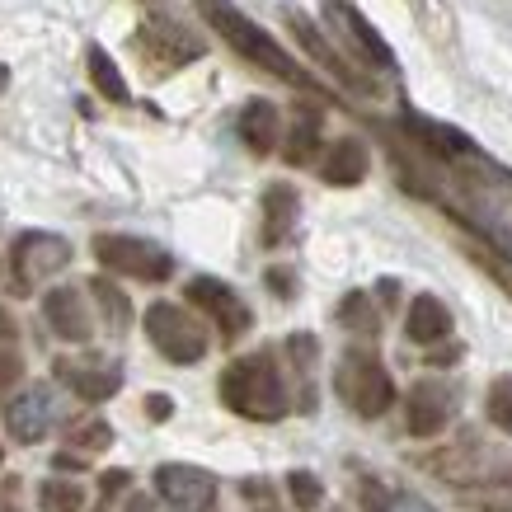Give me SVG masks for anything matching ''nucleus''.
I'll return each mask as SVG.
<instances>
[{
	"mask_svg": "<svg viewBox=\"0 0 512 512\" xmlns=\"http://www.w3.org/2000/svg\"><path fill=\"white\" fill-rule=\"evenodd\" d=\"M404 137L419 146L423 198H437L451 217H461L484 245H494L512 259V170L494 165L480 146L447 123H433L423 113H404Z\"/></svg>",
	"mask_w": 512,
	"mask_h": 512,
	"instance_id": "nucleus-1",
	"label": "nucleus"
},
{
	"mask_svg": "<svg viewBox=\"0 0 512 512\" xmlns=\"http://www.w3.org/2000/svg\"><path fill=\"white\" fill-rule=\"evenodd\" d=\"M198 5V15L212 24V29L231 43V52H240L249 66H259V71H268V76H278V80H287L292 90H301V94H325L320 90V80L306 71V66L296 62L292 52L273 38L268 29H259L254 19L245 15V10H235L231 0H193Z\"/></svg>",
	"mask_w": 512,
	"mask_h": 512,
	"instance_id": "nucleus-2",
	"label": "nucleus"
},
{
	"mask_svg": "<svg viewBox=\"0 0 512 512\" xmlns=\"http://www.w3.org/2000/svg\"><path fill=\"white\" fill-rule=\"evenodd\" d=\"M221 404L249 423H278L292 400H287V376H282L278 357L268 353H245L235 357L221 372Z\"/></svg>",
	"mask_w": 512,
	"mask_h": 512,
	"instance_id": "nucleus-3",
	"label": "nucleus"
},
{
	"mask_svg": "<svg viewBox=\"0 0 512 512\" xmlns=\"http://www.w3.org/2000/svg\"><path fill=\"white\" fill-rule=\"evenodd\" d=\"M334 390L357 419H381L395 404V376L386 372V362L372 348H348L343 353V362L334 367Z\"/></svg>",
	"mask_w": 512,
	"mask_h": 512,
	"instance_id": "nucleus-4",
	"label": "nucleus"
},
{
	"mask_svg": "<svg viewBox=\"0 0 512 512\" xmlns=\"http://www.w3.org/2000/svg\"><path fill=\"white\" fill-rule=\"evenodd\" d=\"M146 339L156 343V353L174 367H193L207 357V325L188 306H174V301H156L146 311Z\"/></svg>",
	"mask_w": 512,
	"mask_h": 512,
	"instance_id": "nucleus-5",
	"label": "nucleus"
},
{
	"mask_svg": "<svg viewBox=\"0 0 512 512\" xmlns=\"http://www.w3.org/2000/svg\"><path fill=\"white\" fill-rule=\"evenodd\" d=\"M94 259H99V268H109V273L132 282H170L174 273L170 249H160L156 240H141V235H118V231L94 235Z\"/></svg>",
	"mask_w": 512,
	"mask_h": 512,
	"instance_id": "nucleus-6",
	"label": "nucleus"
},
{
	"mask_svg": "<svg viewBox=\"0 0 512 512\" xmlns=\"http://www.w3.org/2000/svg\"><path fill=\"white\" fill-rule=\"evenodd\" d=\"M71 264V245L62 235H47V231H24L10 249V287L19 296H29L33 287L52 273H62Z\"/></svg>",
	"mask_w": 512,
	"mask_h": 512,
	"instance_id": "nucleus-7",
	"label": "nucleus"
},
{
	"mask_svg": "<svg viewBox=\"0 0 512 512\" xmlns=\"http://www.w3.org/2000/svg\"><path fill=\"white\" fill-rule=\"evenodd\" d=\"M184 301L193 306L198 315H207L212 325H217V334L226 343L235 339H245L249 325H254V311L245 306V296L235 292L231 282H221V278H193L184 287Z\"/></svg>",
	"mask_w": 512,
	"mask_h": 512,
	"instance_id": "nucleus-8",
	"label": "nucleus"
},
{
	"mask_svg": "<svg viewBox=\"0 0 512 512\" xmlns=\"http://www.w3.org/2000/svg\"><path fill=\"white\" fill-rule=\"evenodd\" d=\"M325 19L334 24V33L343 38V47H348L362 66H372V71H395V52H390V43L376 33V24L357 10L353 0H325Z\"/></svg>",
	"mask_w": 512,
	"mask_h": 512,
	"instance_id": "nucleus-9",
	"label": "nucleus"
},
{
	"mask_svg": "<svg viewBox=\"0 0 512 512\" xmlns=\"http://www.w3.org/2000/svg\"><path fill=\"white\" fill-rule=\"evenodd\" d=\"M52 376H57L71 395H80V400H90V404L113 400L118 386H123V367H118L113 357H104V353L57 357V362H52Z\"/></svg>",
	"mask_w": 512,
	"mask_h": 512,
	"instance_id": "nucleus-10",
	"label": "nucleus"
},
{
	"mask_svg": "<svg viewBox=\"0 0 512 512\" xmlns=\"http://www.w3.org/2000/svg\"><path fill=\"white\" fill-rule=\"evenodd\" d=\"M137 47L156 71H179V66H188V62H198L202 57L198 38L184 33L179 24H170V19H146V24L137 29Z\"/></svg>",
	"mask_w": 512,
	"mask_h": 512,
	"instance_id": "nucleus-11",
	"label": "nucleus"
},
{
	"mask_svg": "<svg viewBox=\"0 0 512 512\" xmlns=\"http://www.w3.org/2000/svg\"><path fill=\"white\" fill-rule=\"evenodd\" d=\"M287 24H292V33H296V43L306 47V57H311V62H320L329 71V76L339 80L343 90H357V94H376V85L367 76H362V66H353L348 62V57H343V52H334V47H329V38L320 29H315L311 19L301 15V10H292V15H287Z\"/></svg>",
	"mask_w": 512,
	"mask_h": 512,
	"instance_id": "nucleus-12",
	"label": "nucleus"
},
{
	"mask_svg": "<svg viewBox=\"0 0 512 512\" xmlns=\"http://www.w3.org/2000/svg\"><path fill=\"white\" fill-rule=\"evenodd\" d=\"M404 419L414 437H437L447 433V423L456 419V390L447 381H419L404 395Z\"/></svg>",
	"mask_w": 512,
	"mask_h": 512,
	"instance_id": "nucleus-13",
	"label": "nucleus"
},
{
	"mask_svg": "<svg viewBox=\"0 0 512 512\" xmlns=\"http://www.w3.org/2000/svg\"><path fill=\"white\" fill-rule=\"evenodd\" d=\"M428 466L451 484H512V470L503 466V456H494L489 447H456V451H437Z\"/></svg>",
	"mask_w": 512,
	"mask_h": 512,
	"instance_id": "nucleus-14",
	"label": "nucleus"
},
{
	"mask_svg": "<svg viewBox=\"0 0 512 512\" xmlns=\"http://www.w3.org/2000/svg\"><path fill=\"white\" fill-rule=\"evenodd\" d=\"M57 423V395L52 386H29L24 395L5 404V428L15 437L19 447H33V442H43V433Z\"/></svg>",
	"mask_w": 512,
	"mask_h": 512,
	"instance_id": "nucleus-15",
	"label": "nucleus"
},
{
	"mask_svg": "<svg viewBox=\"0 0 512 512\" xmlns=\"http://www.w3.org/2000/svg\"><path fill=\"white\" fill-rule=\"evenodd\" d=\"M156 494L179 512H212V503H217V480L198 466H160Z\"/></svg>",
	"mask_w": 512,
	"mask_h": 512,
	"instance_id": "nucleus-16",
	"label": "nucleus"
},
{
	"mask_svg": "<svg viewBox=\"0 0 512 512\" xmlns=\"http://www.w3.org/2000/svg\"><path fill=\"white\" fill-rule=\"evenodd\" d=\"M43 315H47V329L62 343L94 339V315H90V306H85L80 287H52V292L43 296Z\"/></svg>",
	"mask_w": 512,
	"mask_h": 512,
	"instance_id": "nucleus-17",
	"label": "nucleus"
},
{
	"mask_svg": "<svg viewBox=\"0 0 512 512\" xmlns=\"http://www.w3.org/2000/svg\"><path fill=\"white\" fill-rule=\"evenodd\" d=\"M451 329H456V320H451V306H447V301H437L433 292L414 296V306H409V315H404V334H409V343L433 348V343L451 339Z\"/></svg>",
	"mask_w": 512,
	"mask_h": 512,
	"instance_id": "nucleus-18",
	"label": "nucleus"
},
{
	"mask_svg": "<svg viewBox=\"0 0 512 512\" xmlns=\"http://www.w3.org/2000/svg\"><path fill=\"white\" fill-rule=\"evenodd\" d=\"M367 170H372V160H367V146L357 137H339L320 160V179L334 188H357L367 179Z\"/></svg>",
	"mask_w": 512,
	"mask_h": 512,
	"instance_id": "nucleus-19",
	"label": "nucleus"
},
{
	"mask_svg": "<svg viewBox=\"0 0 512 512\" xmlns=\"http://www.w3.org/2000/svg\"><path fill=\"white\" fill-rule=\"evenodd\" d=\"M235 132H240V141H245L254 156H273V151H278V141H282V118H278V109H273L268 99H249L245 109H240Z\"/></svg>",
	"mask_w": 512,
	"mask_h": 512,
	"instance_id": "nucleus-20",
	"label": "nucleus"
},
{
	"mask_svg": "<svg viewBox=\"0 0 512 512\" xmlns=\"http://www.w3.org/2000/svg\"><path fill=\"white\" fill-rule=\"evenodd\" d=\"M296 217H301L296 188L292 184H268L264 188V245L278 249L282 240L296 231Z\"/></svg>",
	"mask_w": 512,
	"mask_h": 512,
	"instance_id": "nucleus-21",
	"label": "nucleus"
},
{
	"mask_svg": "<svg viewBox=\"0 0 512 512\" xmlns=\"http://www.w3.org/2000/svg\"><path fill=\"white\" fill-rule=\"evenodd\" d=\"M320 132H325V118L301 104L292 127L282 132V160H287V165H311V160L320 156Z\"/></svg>",
	"mask_w": 512,
	"mask_h": 512,
	"instance_id": "nucleus-22",
	"label": "nucleus"
},
{
	"mask_svg": "<svg viewBox=\"0 0 512 512\" xmlns=\"http://www.w3.org/2000/svg\"><path fill=\"white\" fill-rule=\"evenodd\" d=\"M85 66H90L94 90L104 94L109 104H132V90H127L123 71H118V62H113V57H109V52H104L99 43H90V52H85Z\"/></svg>",
	"mask_w": 512,
	"mask_h": 512,
	"instance_id": "nucleus-23",
	"label": "nucleus"
},
{
	"mask_svg": "<svg viewBox=\"0 0 512 512\" xmlns=\"http://www.w3.org/2000/svg\"><path fill=\"white\" fill-rule=\"evenodd\" d=\"M90 292H94V301L104 306V320H109V329H113V334H123V329L132 325V301H127V296L118 292L109 278H94Z\"/></svg>",
	"mask_w": 512,
	"mask_h": 512,
	"instance_id": "nucleus-24",
	"label": "nucleus"
},
{
	"mask_svg": "<svg viewBox=\"0 0 512 512\" xmlns=\"http://www.w3.org/2000/svg\"><path fill=\"white\" fill-rule=\"evenodd\" d=\"M38 508L43 512H80L85 508V489L76 480H47L38 484Z\"/></svg>",
	"mask_w": 512,
	"mask_h": 512,
	"instance_id": "nucleus-25",
	"label": "nucleus"
},
{
	"mask_svg": "<svg viewBox=\"0 0 512 512\" xmlns=\"http://www.w3.org/2000/svg\"><path fill=\"white\" fill-rule=\"evenodd\" d=\"M339 325L372 339L376 329H381V320H376V311H372V301H367V296H362V292H348L339 301Z\"/></svg>",
	"mask_w": 512,
	"mask_h": 512,
	"instance_id": "nucleus-26",
	"label": "nucleus"
},
{
	"mask_svg": "<svg viewBox=\"0 0 512 512\" xmlns=\"http://www.w3.org/2000/svg\"><path fill=\"white\" fill-rule=\"evenodd\" d=\"M484 414H489V423H494L498 433H508V437H512V376H498L494 386H489Z\"/></svg>",
	"mask_w": 512,
	"mask_h": 512,
	"instance_id": "nucleus-27",
	"label": "nucleus"
},
{
	"mask_svg": "<svg viewBox=\"0 0 512 512\" xmlns=\"http://www.w3.org/2000/svg\"><path fill=\"white\" fill-rule=\"evenodd\" d=\"M287 494H292V503L301 512H320V503H325V484L315 480L311 470H292V475H287Z\"/></svg>",
	"mask_w": 512,
	"mask_h": 512,
	"instance_id": "nucleus-28",
	"label": "nucleus"
},
{
	"mask_svg": "<svg viewBox=\"0 0 512 512\" xmlns=\"http://www.w3.org/2000/svg\"><path fill=\"white\" fill-rule=\"evenodd\" d=\"M240 498H245L249 512H282L278 489H273V480H264V475H249V480H240Z\"/></svg>",
	"mask_w": 512,
	"mask_h": 512,
	"instance_id": "nucleus-29",
	"label": "nucleus"
},
{
	"mask_svg": "<svg viewBox=\"0 0 512 512\" xmlns=\"http://www.w3.org/2000/svg\"><path fill=\"white\" fill-rule=\"evenodd\" d=\"M71 447H76V451H109L113 447V428L104 419L80 423L76 433H71Z\"/></svg>",
	"mask_w": 512,
	"mask_h": 512,
	"instance_id": "nucleus-30",
	"label": "nucleus"
},
{
	"mask_svg": "<svg viewBox=\"0 0 512 512\" xmlns=\"http://www.w3.org/2000/svg\"><path fill=\"white\" fill-rule=\"evenodd\" d=\"M19 381H24V357L10 353V348H0V395L15 390Z\"/></svg>",
	"mask_w": 512,
	"mask_h": 512,
	"instance_id": "nucleus-31",
	"label": "nucleus"
},
{
	"mask_svg": "<svg viewBox=\"0 0 512 512\" xmlns=\"http://www.w3.org/2000/svg\"><path fill=\"white\" fill-rule=\"evenodd\" d=\"M376 512H433V508H428V503H419V498H409V494H395L386 508H376Z\"/></svg>",
	"mask_w": 512,
	"mask_h": 512,
	"instance_id": "nucleus-32",
	"label": "nucleus"
},
{
	"mask_svg": "<svg viewBox=\"0 0 512 512\" xmlns=\"http://www.w3.org/2000/svg\"><path fill=\"white\" fill-rule=\"evenodd\" d=\"M268 292H273V296H292L296 292V287H292V273H282V268H268Z\"/></svg>",
	"mask_w": 512,
	"mask_h": 512,
	"instance_id": "nucleus-33",
	"label": "nucleus"
},
{
	"mask_svg": "<svg viewBox=\"0 0 512 512\" xmlns=\"http://www.w3.org/2000/svg\"><path fill=\"white\" fill-rule=\"evenodd\" d=\"M127 484H132V475H127V470H109V475L99 480V489H104V498H113V494H123Z\"/></svg>",
	"mask_w": 512,
	"mask_h": 512,
	"instance_id": "nucleus-34",
	"label": "nucleus"
},
{
	"mask_svg": "<svg viewBox=\"0 0 512 512\" xmlns=\"http://www.w3.org/2000/svg\"><path fill=\"white\" fill-rule=\"evenodd\" d=\"M52 470H66V475H71V470H85V456H76V451H57V456H52Z\"/></svg>",
	"mask_w": 512,
	"mask_h": 512,
	"instance_id": "nucleus-35",
	"label": "nucleus"
},
{
	"mask_svg": "<svg viewBox=\"0 0 512 512\" xmlns=\"http://www.w3.org/2000/svg\"><path fill=\"white\" fill-rule=\"evenodd\" d=\"M146 414H151V419H170L174 404L165 400V395H151V400H146Z\"/></svg>",
	"mask_w": 512,
	"mask_h": 512,
	"instance_id": "nucleus-36",
	"label": "nucleus"
},
{
	"mask_svg": "<svg viewBox=\"0 0 512 512\" xmlns=\"http://www.w3.org/2000/svg\"><path fill=\"white\" fill-rule=\"evenodd\" d=\"M15 334H19V325H15V320H10V311L0 306V339H15Z\"/></svg>",
	"mask_w": 512,
	"mask_h": 512,
	"instance_id": "nucleus-37",
	"label": "nucleus"
},
{
	"mask_svg": "<svg viewBox=\"0 0 512 512\" xmlns=\"http://www.w3.org/2000/svg\"><path fill=\"white\" fill-rule=\"evenodd\" d=\"M456 357H461V348H442V353H433V357H428V362H437V367H451Z\"/></svg>",
	"mask_w": 512,
	"mask_h": 512,
	"instance_id": "nucleus-38",
	"label": "nucleus"
},
{
	"mask_svg": "<svg viewBox=\"0 0 512 512\" xmlns=\"http://www.w3.org/2000/svg\"><path fill=\"white\" fill-rule=\"evenodd\" d=\"M127 512H151V498H146V494H132V498H127Z\"/></svg>",
	"mask_w": 512,
	"mask_h": 512,
	"instance_id": "nucleus-39",
	"label": "nucleus"
},
{
	"mask_svg": "<svg viewBox=\"0 0 512 512\" xmlns=\"http://www.w3.org/2000/svg\"><path fill=\"white\" fill-rule=\"evenodd\" d=\"M0 512H19V508H15V503H10L5 494H0Z\"/></svg>",
	"mask_w": 512,
	"mask_h": 512,
	"instance_id": "nucleus-40",
	"label": "nucleus"
},
{
	"mask_svg": "<svg viewBox=\"0 0 512 512\" xmlns=\"http://www.w3.org/2000/svg\"><path fill=\"white\" fill-rule=\"evenodd\" d=\"M0 456H5V451H0Z\"/></svg>",
	"mask_w": 512,
	"mask_h": 512,
	"instance_id": "nucleus-41",
	"label": "nucleus"
}]
</instances>
